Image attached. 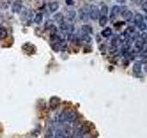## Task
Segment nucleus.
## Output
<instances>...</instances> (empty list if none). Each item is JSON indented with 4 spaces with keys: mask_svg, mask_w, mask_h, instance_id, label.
Wrapping results in <instances>:
<instances>
[{
    "mask_svg": "<svg viewBox=\"0 0 147 138\" xmlns=\"http://www.w3.org/2000/svg\"><path fill=\"white\" fill-rule=\"evenodd\" d=\"M54 133H55V129L53 125H51L47 129L45 138H54Z\"/></svg>",
    "mask_w": 147,
    "mask_h": 138,
    "instance_id": "nucleus-9",
    "label": "nucleus"
},
{
    "mask_svg": "<svg viewBox=\"0 0 147 138\" xmlns=\"http://www.w3.org/2000/svg\"><path fill=\"white\" fill-rule=\"evenodd\" d=\"M80 40H81L82 42H84L89 43L90 42H91V37H90L88 34L84 33V32H81V35H80Z\"/></svg>",
    "mask_w": 147,
    "mask_h": 138,
    "instance_id": "nucleus-13",
    "label": "nucleus"
},
{
    "mask_svg": "<svg viewBox=\"0 0 147 138\" xmlns=\"http://www.w3.org/2000/svg\"><path fill=\"white\" fill-rule=\"evenodd\" d=\"M79 19L82 21H88L89 18V9L88 7H82L78 10Z\"/></svg>",
    "mask_w": 147,
    "mask_h": 138,
    "instance_id": "nucleus-3",
    "label": "nucleus"
},
{
    "mask_svg": "<svg viewBox=\"0 0 147 138\" xmlns=\"http://www.w3.org/2000/svg\"><path fill=\"white\" fill-rule=\"evenodd\" d=\"M22 2L19 1V0H17L14 3L12 4V12L14 13H20L21 10H22Z\"/></svg>",
    "mask_w": 147,
    "mask_h": 138,
    "instance_id": "nucleus-5",
    "label": "nucleus"
},
{
    "mask_svg": "<svg viewBox=\"0 0 147 138\" xmlns=\"http://www.w3.org/2000/svg\"><path fill=\"white\" fill-rule=\"evenodd\" d=\"M65 3L67 4L68 6H71L74 4V0H65Z\"/></svg>",
    "mask_w": 147,
    "mask_h": 138,
    "instance_id": "nucleus-28",
    "label": "nucleus"
},
{
    "mask_svg": "<svg viewBox=\"0 0 147 138\" xmlns=\"http://www.w3.org/2000/svg\"><path fill=\"white\" fill-rule=\"evenodd\" d=\"M49 8L51 12H55L58 10L59 8V3L58 2H51L49 5Z\"/></svg>",
    "mask_w": 147,
    "mask_h": 138,
    "instance_id": "nucleus-17",
    "label": "nucleus"
},
{
    "mask_svg": "<svg viewBox=\"0 0 147 138\" xmlns=\"http://www.w3.org/2000/svg\"><path fill=\"white\" fill-rule=\"evenodd\" d=\"M144 43H145V42L144 41H142V40L140 38V39H138V40H136V42H135V43H134V49L137 51V52H139L140 53V51L142 50V46L144 45Z\"/></svg>",
    "mask_w": 147,
    "mask_h": 138,
    "instance_id": "nucleus-8",
    "label": "nucleus"
},
{
    "mask_svg": "<svg viewBox=\"0 0 147 138\" xmlns=\"http://www.w3.org/2000/svg\"><path fill=\"white\" fill-rule=\"evenodd\" d=\"M99 9L97 6L92 5L89 7V18L92 20H97L99 18Z\"/></svg>",
    "mask_w": 147,
    "mask_h": 138,
    "instance_id": "nucleus-2",
    "label": "nucleus"
},
{
    "mask_svg": "<svg viewBox=\"0 0 147 138\" xmlns=\"http://www.w3.org/2000/svg\"><path fill=\"white\" fill-rule=\"evenodd\" d=\"M109 21V19H108L107 16H101L99 18V26L100 27H105Z\"/></svg>",
    "mask_w": 147,
    "mask_h": 138,
    "instance_id": "nucleus-16",
    "label": "nucleus"
},
{
    "mask_svg": "<svg viewBox=\"0 0 147 138\" xmlns=\"http://www.w3.org/2000/svg\"><path fill=\"white\" fill-rule=\"evenodd\" d=\"M77 119V113L74 110H64L59 116L60 123H74Z\"/></svg>",
    "mask_w": 147,
    "mask_h": 138,
    "instance_id": "nucleus-1",
    "label": "nucleus"
},
{
    "mask_svg": "<svg viewBox=\"0 0 147 138\" xmlns=\"http://www.w3.org/2000/svg\"><path fill=\"white\" fill-rule=\"evenodd\" d=\"M120 11V7L119 6H113L111 8V13H110V19L113 20L118 16V14Z\"/></svg>",
    "mask_w": 147,
    "mask_h": 138,
    "instance_id": "nucleus-7",
    "label": "nucleus"
},
{
    "mask_svg": "<svg viewBox=\"0 0 147 138\" xmlns=\"http://www.w3.org/2000/svg\"><path fill=\"white\" fill-rule=\"evenodd\" d=\"M117 1H118V3H120V4H123L125 1H126V0H117Z\"/></svg>",
    "mask_w": 147,
    "mask_h": 138,
    "instance_id": "nucleus-29",
    "label": "nucleus"
},
{
    "mask_svg": "<svg viewBox=\"0 0 147 138\" xmlns=\"http://www.w3.org/2000/svg\"><path fill=\"white\" fill-rule=\"evenodd\" d=\"M133 73L136 75H139L142 72V63L141 62H136V63L133 65Z\"/></svg>",
    "mask_w": 147,
    "mask_h": 138,
    "instance_id": "nucleus-6",
    "label": "nucleus"
},
{
    "mask_svg": "<svg viewBox=\"0 0 147 138\" xmlns=\"http://www.w3.org/2000/svg\"><path fill=\"white\" fill-rule=\"evenodd\" d=\"M60 104V99L57 97H51L49 101V107L51 110H56Z\"/></svg>",
    "mask_w": 147,
    "mask_h": 138,
    "instance_id": "nucleus-4",
    "label": "nucleus"
},
{
    "mask_svg": "<svg viewBox=\"0 0 147 138\" xmlns=\"http://www.w3.org/2000/svg\"><path fill=\"white\" fill-rule=\"evenodd\" d=\"M140 53L142 55H147V42H145L144 45L142 46V50L140 51Z\"/></svg>",
    "mask_w": 147,
    "mask_h": 138,
    "instance_id": "nucleus-24",
    "label": "nucleus"
},
{
    "mask_svg": "<svg viewBox=\"0 0 147 138\" xmlns=\"http://www.w3.org/2000/svg\"><path fill=\"white\" fill-rule=\"evenodd\" d=\"M42 20H43V14H42V13H37L36 16H35V19H34L35 23H37V24L41 23Z\"/></svg>",
    "mask_w": 147,
    "mask_h": 138,
    "instance_id": "nucleus-20",
    "label": "nucleus"
},
{
    "mask_svg": "<svg viewBox=\"0 0 147 138\" xmlns=\"http://www.w3.org/2000/svg\"><path fill=\"white\" fill-rule=\"evenodd\" d=\"M111 34H112V30H111L110 28H106V29H104L101 32V35H102L103 37H105V38L110 37Z\"/></svg>",
    "mask_w": 147,
    "mask_h": 138,
    "instance_id": "nucleus-19",
    "label": "nucleus"
},
{
    "mask_svg": "<svg viewBox=\"0 0 147 138\" xmlns=\"http://www.w3.org/2000/svg\"><path fill=\"white\" fill-rule=\"evenodd\" d=\"M122 18H123L124 20H126L127 21H130V20H132V17H133V14H132V11H130V10L126 9V10L122 11Z\"/></svg>",
    "mask_w": 147,
    "mask_h": 138,
    "instance_id": "nucleus-10",
    "label": "nucleus"
},
{
    "mask_svg": "<svg viewBox=\"0 0 147 138\" xmlns=\"http://www.w3.org/2000/svg\"><path fill=\"white\" fill-rule=\"evenodd\" d=\"M81 30H82V32L86 33L88 35L93 32V30L91 28V26H89V25H83V26H82V28H81Z\"/></svg>",
    "mask_w": 147,
    "mask_h": 138,
    "instance_id": "nucleus-15",
    "label": "nucleus"
},
{
    "mask_svg": "<svg viewBox=\"0 0 147 138\" xmlns=\"http://www.w3.org/2000/svg\"><path fill=\"white\" fill-rule=\"evenodd\" d=\"M142 10H144V12L147 13V2H144V4L142 5Z\"/></svg>",
    "mask_w": 147,
    "mask_h": 138,
    "instance_id": "nucleus-26",
    "label": "nucleus"
},
{
    "mask_svg": "<svg viewBox=\"0 0 147 138\" xmlns=\"http://www.w3.org/2000/svg\"><path fill=\"white\" fill-rule=\"evenodd\" d=\"M141 39L142 40V41H146L147 40V33H145V32H144L142 35H141Z\"/></svg>",
    "mask_w": 147,
    "mask_h": 138,
    "instance_id": "nucleus-27",
    "label": "nucleus"
},
{
    "mask_svg": "<svg viewBox=\"0 0 147 138\" xmlns=\"http://www.w3.org/2000/svg\"><path fill=\"white\" fill-rule=\"evenodd\" d=\"M144 71H145V72H147V63H146V65H144Z\"/></svg>",
    "mask_w": 147,
    "mask_h": 138,
    "instance_id": "nucleus-30",
    "label": "nucleus"
},
{
    "mask_svg": "<svg viewBox=\"0 0 147 138\" xmlns=\"http://www.w3.org/2000/svg\"><path fill=\"white\" fill-rule=\"evenodd\" d=\"M76 12L74 9L67 10V12H66V19L68 20H73L76 18Z\"/></svg>",
    "mask_w": 147,
    "mask_h": 138,
    "instance_id": "nucleus-14",
    "label": "nucleus"
},
{
    "mask_svg": "<svg viewBox=\"0 0 147 138\" xmlns=\"http://www.w3.org/2000/svg\"><path fill=\"white\" fill-rule=\"evenodd\" d=\"M102 14V16H107V14L109 13V7H108L107 5L105 4H102L101 8H100V11H99Z\"/></svg>",
    "mask_w": 147,
    "mask_h": 138,
    "instance_id": "nucleus-21",
    "label": "nucleus"
},
{
    "mask_svg": "<svg viewBox=\"0 0 147 138\" xmlns=\"http://www.w3.org/2000/svg\"><path fill=\"white\" fill-rule=\"evenodd\" d=\"M7 36V32L5 28H0V40H4Z\"/></svg>",
    "mask_w": 147,
    "mask_h": 138,
    "instance_id": "nucleus-23",
    "label": "nucleus"
},
{
    "mask_svg": "<svg viewBox=\"0 0 147 138\" xmlns=\"http://www.w3.org/2000/svg\"><path fill=\"white\" fill-rule=\"evenodd\" d=\"M68 28H69V23H66V22H64V21L62 22V23H60V29H61L62 32H67Z\"/></svg>",
    "mask_w": 147,
    "mask_h": 138,
    "instance_id": "nucleus-22",
    "label": "nucleus"
},
{
    "mask_svg": "<svg viewBox=\"0 0 147 138\" xmlns=\"http://www.w3.org/2000/svg\"><path fill=\"white\" fill-rule=\"evenodd\" d=\"M138 28H139V30H142V32H144V30L147 29V25L144 23V22H142V23L138 26Z\"/></svg>",
    "mask_w": 147,
    "mask_h": 138,
    "instance_id": "nucleus-25",
    "label": "nucleus"
},
{
    "mask_svg": "<svg viewBox=\"0 0 147 138\" xmlns=\"http://www.w3.org/2000/svg\"><path fill=\"white\" fill-rule=\"evenodd\" d=\"M10 6V0H0V8L3 10L7 9Z\"/></svg>",
    "mask_w": 147,
    "mask_h": 138,
    "instance_id": "nucleus-11",
    "label": "nucleus"
},
{
    "mask_svg": "<svg viewBox=\"0 0 147 138\" xmlns=\"http://www.w3.org/2000/svg\"><path fill=\"white\" fill-rule=\"evenodd\" d=\"M63 15L62 14V13H56V14L53 16V20L55 21L59 22V23H62V22H63Z\"/></svg>",
    "mask_w": 147,
    "mask_h": 138,
    "instance_id": "nucleus-18",
    "label": "nucleus"
},
{
    "mask_svg": "<svg viewBox=\"0 0 147 138\" xmlns=\"http://www.w3.org/2000/svg\"><path fill=\"white\" fill-rule=\"evenodd\" d=\"M142 22H144V16L140 14V13H137V14L134 16V23L137 26H139Z\"/></svg>",
    "mask_w": 147,
    "mask_h": 138,
    "instance_id": "nucleus-12",
    "label": "nucleus"
}]
</instances>
